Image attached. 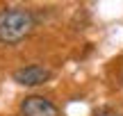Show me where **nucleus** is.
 <instances>
[{"instance_id": "1", "label": "nucleus", "mask_w": 123, "mask_h": 116, "mask_svg": "<svg viewBox=\"0 0 123 116\" xmlns=\"http://www.w3.org/2000/svg\"><path fill=\"white\" fill-rule=\"evenodd\" d=\"M34 30V16L27 9H5L0 12V43H18Z\"/></svg>"}, {"instance_id": "2", "label": "nucleus", "mask_w": 123, "mask_h": 116, "mask_svg": "<svg viewBox=\"0 0 123 116\" xmlns=\"http://www.w3.org/2000/svg\"><path fill=\"white\" fill-rule=\"evenodd\" d=\"M21 114L23 116H59V109L43 96H27L21 103Z\"/></svg>"}, {"instance_id": "3", "label": "nucleus", "mask_w": 123, "mask_h": 116, "mask_svg": "<svg viewBox=\"0 0 123 116\" xmlns=\"http://www.w3.org/2000/svg\"><path fill=\"white\" fill-rule=\"evenodd\" d=\"M50 77V71L46 66H39V64H32V66H23L18 71H14V82L23 87H39L43 84Z\"/></svg>"}]
</instances>
